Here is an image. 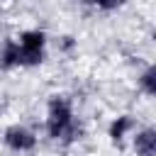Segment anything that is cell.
Returning <instances> with one entry per match:
<instances>
[{"label": "cell", "instance_id": "obj_4", "mask_svg": "<svg viewBox=\"0 0 156 156\" xmlns=\"http://www.w3.org/2000/svg\"><path fill=\"white\" fill-rule=\"evenodd\" d=\"M136 156H156V127H144L132 139Z\"/></svg>", "mask_w": 156, "mask_h": 156}, {"label": "cell", "instance_id": "obj_3", "mask_svg": "<svg viewBox=\"0 0 156 156\" xmlns=\"http://www.w3.org/2000/svg\"><path fill=\"white\" fill-rule=\"evenodd\" d=\"M2 141H5L7 149H12L17 154H24V151H32L37 146V134L24 124H10L2 132Z\"/></svg>", "mask_w": 156, "mask_h": 156}, {"label": "cell", "instance_id": "obj_9", "mask_svg": "<svg viewBox=\"0 0 156 156\" xmlns=\"http://www.w3.org/2000/svg\"><path fill=\"white\" fill-rule=\"evenodd\" d=\"M80 2H83V5H93V0H80Z\"/></svg>", "mask_w": 156, "mask_h": 156}, {"label": "cell", "instance_id": "obj_2", "mask_svg": "<svg viewBox=\"0 0 156 156\" xmlns=\"http://www.w3.org/2000/svg\"><path fill=\"white\" fill-rule=\"evenodd\" d=\"M20 56H22V68L39 66L44 61V46H46V34L41 29H24L17 39Z\"/></svg>", "mask_w": 156, "mask_h": 156}, {"label": "cell", "instance_id": "obj_8", "mask_svg": "<svg viewBox=\"0 0 156 156\" xmlns=\"http://www.w3.org/2000/svg\"><path fill=\"white\" fill-rule=\"evenodd\" d=\"M124 2H127V0H93V5H95V7H100V10H105V12L119 10Z\"/></svg>", "mask_w": 156, "mask_h": 156}, {"label": "cell", "instance_id": "obj_1", "mask_svg": "<svg viewBox=\"0 0 156 156\" xmlns=\"http://www.w3.org/2000/svg\"><path fill=\"white\" fill-rule=\"evenodd\" d=\"M46 134L61 144H71L78 139L80 127L76 122L73 105L66 95H51L46 105Z\"/></svg>", "mask_w": 156, "mask_h": 156}, {"label": "cell", "instance_id": "obj_7", "mask_svg": "<svg viewBox=\"0 0 156 156\" xmlns=\"http://www.w3.org/2000/svg\"><path fill=\"white\" fill-rule=\"evenodd\" d=\"M139 88H141V93L156 98V63H151L149 68L141 71V76H139Z\"/></svg>", "mask_w": 156, "mask_h": 156}, {"label": "cell", "instance_id": "obj_5", "mask_svg": "<svg viewBox=\"0 0 156 156\" xmlns=\"http://www.w3.org/2000/svg\"><path fill=\"white\" fill-rule=\"evenodd\" d=\"M0 68L12 71V68H22V56H20V46L15 39H7L0 46Z\"/></svg>", "mask_w": 156, "mask_h": 156}, {"label": "cell", "instance_id": "obj_6", "mask_svg": "<svg viewBox=\"0 0 156 156\" xmlns=\"http://www.w3.org/2000/svg\"><path fill=\"white\" fill-rule=\"evenodd\" d=\"M132 129H134V119H132V115H119V117H115V119L110 122V127H107V136H110L115 144H119Z\"/></svg>", "mask_w": 156, "mask_h": 156}]
</instances>
